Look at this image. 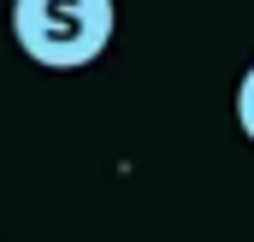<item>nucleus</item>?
Wrapping results in <instances>:
<instances>
[{"instance_id": "f257e3e1", "label": "nucleus", "mask_w": 254, "mask_h": 242, "mask_svg": "<svg viewBox=\"0 0 254 242\" xmlns=\"http://www.w3.org/2000/svg\"><path fill=\"white\" fill-rule=\"evenodd\" d=\"M113 0H12V36L42 71H83L113 48Z\"/></svg>"}, {"instance_id": "f03ea898", "label": "nucleus", "mask_w": 254, "mask_h": 242, "mask_svg": "<svg viewBox=\"0 0 254 242\" xmlns=\"http://www.w3.org/2000/svg\"><path fill=\"white\" fill-rule=\"evenodd\" d=\"M237 124H243V136L254 142V65L243 71V83H237Z\"/></svg>"}]
</instances>
